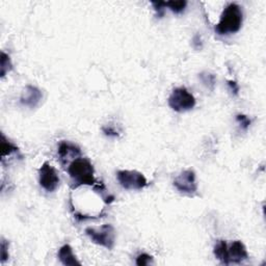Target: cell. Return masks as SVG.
<instances>
[{"label": "cell", "instance_id": "6da1fadb", "mask_svg": "<svg viewBox=\"0 0 266 266\" xmlns=\"http://www.w3.org/2000/svg\"><path fill=\"white\" fill-rule=\"evenodd\" d=\"M68 174L70 175L73 186L72 188H78L79 186H94L97 183L95 178V169L88 158L79 157L68 165Z\"/></svg>", "mask_w": 266, "mask_h": 266}, {"label": "cell", "instance_id": "7a4b0ae2", "mask_svg": "<svg viewBox=\"0 0 266 266\" xmlns=\"http://www.w3.org/2000/svg\"><path fill=\"white\" fill-rule=\"evenodd\" d=\"M243 21V13L237 3H229L222 11L219 22L214 31L219 35L236 33L240 31Z\"/></svg>", "mask_w": 266, "mask_h": 266}, {"label": "cell", "instance_id": "3957f363", "mask_svg": "<svg viewBox=\"0 0 266 266\" xmlns=\"http://www.w3.org/2000/svg\"><path fill=\"white\" fill-rule=\"evenodd\" d=\"M85 234L93 242L107 250H112L116 243V230L110 224L103 225L99 229L92 227L86 228Z\"/></svg>", "mask_w": 266, "mask_h": 266}, {"label": "cell", "instance_id": "277c9868", "mask_svg": "<svg viewBox=\"0 0 266 266\" xmlns=\"http://www.w3.org/2000/svg\"><path fill=\"white\" fill-rule=\"evenodd\" d=\"M169 105L177 112H185L191 110L196 106V98L188 89L180 86L172 92L169 97Z\"/></svg>", "mask_w": 266, "mask_h": 266}, {"label": "cell", "instance_id": "5b68a950", "mask_svg": "<svg viewBox=\"0 0 266 266\" xmlns=\"http://www.w3.org/2000/svg\"><path fill=\"white\" fill-rule=\"evenodd\" d=\"M117 178L122 188L127 190H141L148 185L146 177L138 171H119Z\"/></svg>", "mask_w": 266, "mask_h": 266}, {"label": "cell", "instance_id": "8992f818", "mask_svg": "<svg viewBox=\"0 0 266 266\" xmlns=\"http://www.w3.org/2000/svg\"><path fill=\"white\" fill-rule=\"evenodd\" d=\"M40 185L47 192H53L60 185V177L56 170L49 162L45 161L39 169Z\"/></svg>", "mask_w": 266, "mask_h": 266}, {"label": "cell", "instance_id": "52a82bcc", "mask_svg": "<svg viewBox=\"0 0 266 266\" xmlns=\"http://www.w3.org/2000/svg\"><path fill=\"white\" fill-rule=\"evenodd\" d=\"M174 186L182 193L192 195L198 190V183L196 180V172L192 170L183 171L180 175L175 178Z\"/></svg>", "mask_w": 266, "mask_h": 266}, {"label": "cell", "instance_id": "ba28073f", "mask_svg": "<svg viewBox=\"0 0 266 266\" xmlns=\"http://www.w3.org/2000/svg\"><path fill=\"white\" fill-rule=\"evenodd\" d=\"M57 155H59L61 164L63 167H66L77 158L81 157V150L75 143L63 141L60 142L57 149Z\"/></svg>", "mask_w": 266, "mask_h": 266}, {"label": "cell", "instance_id": "9c48e42d", "mask_svg": "<svg viewBox=\"0 0 266 266\" xmlns=\"http://www.w3.org/2000/svg\"><path fill=\"white\" fill-rule=\"evenodd\" d=\"M42 97V92L40 89L37 88V86H33L31 84L26 85L22 95L20 97V103L23 106L30 107V109H35V107L40 104Z\"/></svg>", "mask_w": 266, "mask_h": 266}, {"label": "cell", "instance_id": "30bf717a", "mask_svg": "<svg viewBox=\"0 0 266 266\" xmlns=\"http://www.w3.org/2000/svg\"><path fill=\"white\" fill-rule=\"evenodd\" d=\"M228 251L230 263H241L249 258L246 246L239 240H235L228 246Z\"/></svg>", "mask_w": 266, "mask_h": 266}, {"label": "cell", "instance_id": "8fae6325", "mask_svg": "<svg viewBox=\"0 0 266 266\" xmlns=\"http://www.w3.org/2000/svg\"><path fill=\"white\" fill-rule=\"evenodd\" d=\"M59 259L60 261L63 265H70V266H75V265H81V262L77 260L76 256L73 253V249H72L69 244H63V246L59 250Z\"/></svg>", "mask_w": 266, "mask_h": 266}, {"label": "cell", "instance_id": "7c38bea8", "mask_svg": "<svg viewBox=\"0 0 266 266\" xmlns=\"http://www.w3.org/2000/svg\"><path fill=\"white\" fill-rule=\"evenodd\" d=\"M213 253L215 258H217L220 263L226 264V265L230 264L228 243L225 240H219L217 243H215Z\"/></svg>", "mask_w": 266, "mask_h": 266}, {"label": "cell", "instance_id": "4fadbf2b", "mask_svg": "<svg viewBox=\"0 0 266 266\" xmlns=\"http://www.w3.org/2000/svg\"><path fill=\"white\" fill-rule=\"evenodd\" d=\"M1 150H2V154H1V158L2 161L5 160L6 157H10L13 155H20L19 152V148L14 145L12 141H10L8 139L5 138L4 134H1Z\"/></svg>", "mask_w": 266, "mask_h": 266}, {"label": "cell", "instance_id": "5bb4252c", "mask_svg": "<svg viewBox=\"0 0 266 266\" xmlns=\"http://www.w3.org/2000/svg\"><path fill=\"white\" fill-rule=\"evenodd\" d=\"M0 76L2 78L13 70V63L11 61V57L9 54H6L5 52H1V62H0Z\"/></svg>", "mask_w": 266, "mask_h": 266}, {"label": "cell", "instance_id": "9a60e30c", "mask_svg": "<svg viewBox=\"0 0 266 266\" xmlns=\"http://www.w3.org/2000/svg\"><path fill=\"white\" fill-rule=\"evenodd\" d=\"M188 2L181 0V1H168L165 2V8H169L172 13L181 14L186 9Z\"/></svg>", "mask_w": 266, "mask_h": 266}, {"label": "cell", "instance_id": "2e32d148", "mask_svg": "<svg viewBox=\"0 0 266 266\" xmlns=\"http://www.w3.org/2000/svg\"><path fill=\"white\" fill-rule=\"evenodd\" d=\"M200 79L202 80V82L207 86L208 89L213 90L214 85H215V76L213 74L207 73V72H203L199 75Z\"/></svg>", "mask_w": 266, "mask_h": 266}, {"label": "cell", "instance_id": "e0dca14e", "mask_svg": "<svg viewBox=\"0 0 266 266\" xmlns=\"http://www.w3.org/2000/svg\"><path fill=\"white\" fill-rule=\"evenodd\" d=\"M236 121L237 123H238L241 127V129H243V130H248V129L250 128V124H251V121L246 116V114H242V113H238L236 116Z\"/></svg>", "mask_w": 266, "mask_h": 266}, {"label": "cell", "instance_id": "ac0fdd59", "mask_svg": "<svg viewBox=\"0 0 266 266\" xmlns=\"http://www.w3.org/2000/svg\"><path fill=\"white\" fill-rule=\"evenodd\" d=\"M136 265L138 266H145V265H149L153 263V257L149 255V254H141L136 258Z\"/></svg>", "mask_w": 266, "mask_h": 266}, {"label": "cell", "instance_id": "d6986e66", "mask_svg": "<svg viewBox=\"0 0 266 266\" xmlns=\"http://www.w3.org/2000/svg\"><path fill=\"white\" fill-rule=\"evenodd\" d=\"M9 246H10L9 241H6L5 239L2 238L1 246H0V249H1V259H0V261H1V263H4L10 257V255H9Z\"/></svg>", "mask_w": 266, "mask_h": 266}, {"label": "cell", "instance_id": "ffe728a7", "mask_svg": "<svg viewBox=\"0 0 266 266\" xmlns=\"http://www.w3.org/2000/svg\"><path fill=\"white\" fill-rule=\"evenodd\" d=\"M152 5L157 13V15L159 18H161L164 15V9H165V2L158 1V2H152Z\"/></svg>", "mask_w": 266, "mask_h": 266}, {"label": "cell", "instance_id": "44dd1931", "mask_svg": "<svg viewBox=\"0 0 266 266\" xmlns=\"http://www.w3.org/2000/svg\"><path fill=\"white\" fill-rule=\"evenodd\" d=\"M102 131L104 132L105 135L110 136V138H118V136H119L118 130H116V129H114V128L111 127V126L103 127V128H102Z\"/></svg>", "mask_w": 266, "mask_h": 266}, {"label": "cell", "instance_id": "7402d4cb", "mask_svg": "<svg viewBox=\"0 0 266 266\" xmlns=\"http://www.w3.org/2000/svg\"><path fill=\"white\" fill-rule=\"evenodd\" d=\"M228 86L230 88V91L232 92V94L234 96H238L239 94V85L236 81L234 80H228Z\"/></svg>", "mask_w": 266, "mask_h": 266}, {"label": "cell", "instance_id": "603a6c76", "mask_svg": "<svg viewBox=\"0 0 266 266\" xmlns=\"http://www.w3.org/2000/svg\"><path fill=\"white\" fill-rule=\"evenodd\" d=\"M192 46L197 50H201L203 48V40L200 34H196L192 39Z\"/></svg>", "mask_w": 266, "mask_h": 266}]
</instances>
